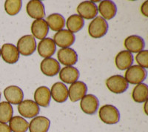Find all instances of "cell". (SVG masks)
<instances>
[{
  "mask_svg": "<svg viewBox=\"0 0 148 132\" xmlns=\"http://www.w3.org/2000/svg\"><path fill=\"white\" fill-rule=\"evenodd\" d=\"M108 31V23L101 16H96L88 26V34L92 38L99 39L106 35Z\"/></svg>",
  "mask_w": 148,
  "mask_h": 132,
  "instance_id": "cell-1",
  "label": "cell"
},
{
  "mask_svg": "<svg viewBox=\"0 0 148 132\" xmlns=\"http://www.w3.org/2000/svg\"><path fill=\"white\" fill-rule=\"evenodd\" d=\"M99 118L104 123L114 125L120 120V113L113 105H104L99 111Z\"/></svg>",
  "mask_w": 148,
  "mask_h": 132,
  "instance_id": "cell-2",
  "label": "cell"
},
{
  "mask_svg": "<svg viewBox=\"0 0 148 132\" xmlns=\"http://www.w3.org/2000/svg\"><path fill=\"white\" fill-rule=\"evenodd\" d=\"M147 71L139 65H132L127 69L125 74V78L128 84L138 85L145 81L147 77Z\"/></svg>",
  "mask_w": 148,
  "mask_h": 132,
  "instance_id": "cell-3",
  "label": "cell"
},
{
  "mask_svg": "<svg viewBox=\"0 0 148 132\" xmlns=\"http://www.w3.org/2000/svg\"><path fill=\"white\" fill-rule=\"evenodd\" d=\"M17 50L19 54L23 56H30L36 49V43L32 35H25L17 42Z\"/></svg>",
  "mask_w": 148,
  "mask_h": 132,
  "instance_id": "cell-4",
  "label": "cell"
},
{
  "mask_svg": "<svg viewBox=\"0 0 148 132\" xmlns=\"http://www.w3.org/2000/svg\"><path fill=\"white\" fill-rule=\"evenodd\" d=\"M106 85L110 91L119 94L126 91L129 84L121 75H113L106 80Z\"/></svg>",
  "mask_w": 148,
  "mask_h": 132,
  "instance_id": "cell-5",
  "label": "cell"
},
{
  "mask_svg": "<svg viewBox=\"0 0 148 132\" xmlns=\"http://www.w3.org/2000/svg\"><path fill=\"white\" fill-rule=\"evenodd\" d=\"M18 111L23 117L34 118L39 113L40 109L34 101L31 100H25L18 104Z\"/></svg>",
  "mask_w": 148,
  "mask_h": 132,
  "instance_id": "cell-6",
  "label": "cell"
},
{
  "mask_svg": "<svg viewBox=\"0 0 148 132\" xmlns=\"http://www.w3.org/2000/svg\"><path fill=\"white\" fill-rule=\"evenodd\" d=\"M76 39V36L74 34L71 33L68 30L62 29L61 31H57L53 36V39L56 45L59 46L62 48L69 47L73 45Z\"/></svg>",
  "mask_w": 148,
  "mask_h": 132,
  "instance_id": "cell-7",
  "label": "cell"
},
{
  "mask_svg": "<svg viewBox=\"0 0 148 132\" xmlns=\"http://www.w3.org/2000/svg\"><path fill=\"white\" fill-rule=\"evenodd\" d=\"M77 13L83 19H93L98 14V7L91 1H84L77 6Z\"/></svg>",
  "mask_w": 148,
  "mask_h": 132,
  "instance_id": "cell-8",
  "label": "cell"
},
{
  "mask_svg": "<svg viewBox=\"0 0 148 132\" xmlns=\"http://www.w3.org/2000/svg\"><path fill=\"white\" fill-rule=\"evenodd\" d=\"M99 105V101L93 94H86L81 99L80 102L82 111L88 115L94 114L98 110Z\"/></svg>",
  "mask_w": 148,
  "mask_h": 132,
  "instance_id": "cell-9",
  "label": "cell"
},
{
  "mask_svg": "<svg viewBox=\"0 0 148 132\" xmlns=\"http://www.w3.org/2000/svg\"><path fill=\"white\" fill-rule=\"evenodd\" d=\"M58 60L64 66H72L78 61V54L71 47L61 48L57 52Z\"/></svg>",
  "mask_w": 148,
  "mask_h": 132,
  "instance_id": "cell-10",
  "label": "cell"
},
{
  "mask_svg": "<svg viewBox=\"0 0 148 132\" xmlns=\"http://www.w3.org/2000/svg\"><path fill=\"white\" fill-rule=\"evenodd\" d=\"M88 91V87L84 82L82 81H76L71 84L68 89V97L71 102H75L81 100Z\"/></svg>",
  "mask_w": 148,
  "mask_h": 132,
  "instance_id": "cell-11",
  "label": "cell"
},
{
  "mask_svg": "<svg viewBox=\"0 0 148 132\" xmlns=\"http://www.w3.org/2000/svg\"><path fill=\"white\" fill-rule=\"evenodd\" d=\"M4 96L8 102L11 105H18L23 101L24 93L16 85H10L4 90Z\"/></svg>",
  "mask_w": 148,
  "mask_h": 132,
  "instance_id": "cell-12",
  "label": "cell"
},
{
  "mask_svg": "<svg viewBox=\"0 0 148 132\" xmlns=\"http://www.w3.org/2000/svg\"><path fill=\"white\" fill-rule=\"evenodd\" d=\"M1 56L5 63L8 64H14L19 59V53L16 46L10 43H6L1 48Z\"/></svg>",
  "mask_w": 148,
  "mask_h": 132,
  "instance_id": "cell-13",
  "label": "cell"
},
{
  "mask_svg": "<svg viewBox=\"0 0 148 132\" xmlns=\"http://www.w3.org/2000/svg\"><path fill=\"white\" fill-rule=\"evenodd\" d=\"M60 64L52 57L45 58L40 64V69L43 74L47 76H56L60 71Z\"/></svg>",
  "mask_w": 148,
  "mask_h": 132,
  "instance_id": "cell-14",
  "label": "cell"
},
{
  "mask_svg": "<svg viewBox=\"0 0 148 132\" xmlns=\"http://www.w3.org/2000/svg\"><path fill=\"white\" fill-rule=\"evenodd\" d=\"M26 11L28 16L33 19H43L45 16L44 5L39 0L29 1L26 6Z\"/></svg>",
  "mask_w": 148,
  "mask_h": 132,
  "instance_id": "cell-15",
  "label": "cell"
},
{
  "mask_svg": "<svg viewBox=\"0 0 148 132\" xmlns=\"http://www.w3.org/2000/svg\"><path fill=\"white\" fill-rule=\"evenodd\" d=\"M124 45L130 53L138 54L140 51H143L145 47V40L139 36L131 35L125 39Z\"/></svg>",
  "mask_w": 148,
  "mask_h": 132,
  "instance_id": "cell-16",
  "label": "cell"
},
{
  "mask_svg": "<svg viewBox=\"0 0 148 132\" xmlns=\"http://www.w3.org/2000/svg\"><path fill=\"white\" fill-rule=\"evenodd\" d=\"M50 91L51 97L58 103H63L68 98V89L63 82L54 83Z\"/></svg>",
  "mask_w": 148,
  "mask_h": 132,
  "instance_id": "cell-17",
  "label": "cell"
},
{
  "mask_svg": "<svg viewBox=\"0 0 148 132\" xmlns=\"http://www.w3.org/2000/svg\"><path fill=\"white\" fill-rule=\"evenodd\" d=\"M56 50V45L51 38L46 37L42 39L37 46V51L39 54L45 59L50 58L53 56L55 54Z\"/></svg>",
  "mask_w": 148,
  "mask_h": 132,
  "instance_id": "cell-18",
  "label": "cell"
},
{
  "mask_svg": "<svg viewBox=\"0 0 148 132\" xmlns=\"http://www.w3.org/2000/svg\"><path fill=\"white\" fill-rule=\"evenodd\" d=\"M51 121L47 117L36 116L32 119L28 125L30 132H47L50 129Z\"/></svg>",
  "mask_w": 148,
  "mask_h": 132,
  "instance_id": "cell-19",
  "label": "cell"
},
{
  "mask_svg": "<svg viewBox=\"0 0 148 132\" xmlns=\"http://www.w3.org/2000/svg\"><path fill=\"white\" fill-rule=\"evenodd\" d=\"M98 11L101 14V16L105 20H110L116 16L117 12L116 5L113 1L104 0L100 2L98 7Z\"/></svg>",
  "mask_w": 148,
  "mask_h": 132,
  "instance_id": "cell-20",
  "label": "cell"
},
{
  "mask_svg": "<svg viewBox=\"0 0 148 132\" xmlns=\"http://www.w3.org/2000/svg\"><path fill=\"white\" fill-rule=\"evenodd\" d=\"M79 76V70L73 66H65L59 71V78L64 84H72L78 81Z\"/></svg>",
  "mask_w": 148,
  "mask_h": 132,
  "instance_id": "cell-21",
  "label": "cell"
},
{
  "mask_svg": "<svg viewBox=\"0 0 148 132\" xmlns=\"http://www.w3.org/2000/svg\"><path fill=\"white\" fill-rule=\"evenodd\" d=\"M49 32V27L44 19H36L31 25V33L34 38L43 39L46 38Z\"/></svg>",
  "mask_w": 148,
  "mask_h": 132,
  "instance_id": "cell-22",
  "label": "cell"
},
{
  "mask_svg": "<svg viewBox=\"0 0 148 132\" xmlns=\"http://www.w3.org/2000/svg\"><path fill=\"white\" fill-rule=\"evenodd\" d=\"M34 102L39 106L47 107L51 99V91L47 87L40 86L34 92Z\"/></svg>",
  "mask_w": 148,
  "mask_h": 132,
  "instance_id": "cell-23",
  "label": "cell"
},
{
  "mask_svg": "<svg viewBox=\"0 0 148 132\" xmlns=\"http://www.w3.org/2000/svg\"><path fill=\"white\" fill-rule=\"evenodd\" d=\"M133 63V56L131 53L127 51H121L115 58V63L117 68L125 71L132 66Z\"/></svg>",
  "mask_w": 148,
  "mask_h": 132,
  "instance_id": "cell-24",
  "label": "cell"
},
{
  "mask_svg": "<svg viewBox=\"0 0 148 132\" xmlns=\"http://www.w3.org/2000/svg\"><path fill=\"white\" fill-rule=\"evenodd\" d=\"M49 28L53 31H59L65 26V19L62 14H52L46 19Z\"/></svg>",
  "mask_w": 148,
  "mask_h": 132,
  "instance_id": "cell-25",
  "label": "cell"
},
{
  "mask_svg": "<svg viewBox=\"0 0 148 132\" xmlns=\"http://www.w3.org/2000/svg\"><path fill=\"white\" fill-rule=\"evenodd\" d=\"M148 87L145 83L138 84L132 91V98L137 103H142L147 100Z\"/></svg>",
  "mask_w": 148,
  "mask_h": 132,
  "instance_id": "cell-26",
  "label": "cell"
},
{
  "mask_svg": "<svg viewBox=\"0 0 148 132\" xmlns=\"http://www.w3.org/2000/svg\"><path fill=\"white\" fill-rule=\"evenodd\" d=\"M28 125V122L20 116L13 117L9 121V127L12 132H27Z\"/></svg>",
  "mask_w": 148,
  "mask_h": 132,
  "instance_id": "cell-27",
  "label": "cell"
},
{
  "mask_svg": "<svg viewBox=\"0 0 148 132\" xmlns=\"http://www.w3.org/2000/svg\"><path fill=\"white\" fill-rule=\"evenodd\" d=\"M84 19L77 14H73L70 16L66 21V26L67 28V30L73 34L81 31L84 27Z\"/></svg>",
  "mask_w": 148,
  "mask_h": 132,
  "instance_id": "cell-28",
  "label": "cell"
},
{
  "mask_svg": "<svg viewBox=\"0 0 148 132\" xmlns=\"http://www.w3.org/2000/svg\"><path fill=\"white\" fill-rule=\"evenodd\" d=\"M13 107L8 102H0V123L7 124L13 117Z\"/></svg>",
  "mask_w": 148,
  "mask_h": 132,
  "instance_id": "cell-29",
  "label": "cell"
},
{
  "mask_svg": "<svg viewBox=\"0 0 148 132\" xmlns=\"http://www.w3.org/2000/svg\"><path fill=\"white\" fill-rule=\"evenodd\" d=\"M22 6L21 0H7L5 2V10L8 15L15 16L20 11Z\"/></svg>",
  "mask_w": 148,
  "mask_h": 132,
  "instance_id": "cell-30",
  "label": "cell"
},
{
  "mask_svg": "<svg viewBox=\"0 0 148 132\" xmlns=\"http://www.w3.org/2000/svg\"><path fill=\"white\" fill-rule=\"evenodd\" d=\"M136 61L138 63V65L141 66L146 69L148 68V51L143 50L140 51L136 56Z\"/></svg>",
  "mask_w": 148,
  "mask_h": 132,
  "instance_id": "cell-31",
  "label": "cell"
},
{
  "mask_svg": "<svg viewBox=\"0 0 148 132\" xmlns=\"http://www.w3.org/2000/svg\"><path fill=\"white\" fill-rule=\"evenodd\" d=\"M141 12L145 16H148V1H145L141 7Z\"/></svg>",
  "mask_w": 148,
  "mask_h": 132,
  "instance_id": "cell-32",
  "label": "cell"
},
{
  "mask_svg": "<svg viewBox=\"0 0 148 132\" xmlns=\"http://www.w3.org/2000/svg\"><path fill=\"white\" fill-rule=\"evenodd\" d=\"M0 132H12L9 125L5 123H0Z\"/></svg>",
  "mask_w": 148,
  "mask_h": 132,
  "instance_id": "cell-33",
  "label": "cell"
},
{
  "mask_svg": "<svg viewBox=\"0 0 148 132\" xmlns=\"http://www.w3.org/2000/svg\"><path fill=\"white\" fill-rule=\"evenodd\" d=\"M147 103H148V101L147 100V101L145 102V106H144V111H145V114L146 115H148V111H147Z\"/></svg>",
  "mask_w": 148,
  "mask_h": 132,
  "instance_id": "cell-34",
  "label": "cell"
},
{
  "mask_svg": "<svg viewBox=\"0 0 148 132\" xmlns=\"http://www.w3.org/2000/svg\"><path fill=\"white\" fill-rule=\"evenodd\" d=\"M0 56H1V49H0Z\"/></svg>",
  "mask_w": 148,
  "mask_h": 132,
  "instance_id": "cell-35",
  "label": "cell"
},
{
  "mask_svg": "<svg viewBox=\"0 0 148 132\" xmlns=\"http://www.w3.org/2000/svg\"><path fill=\"white\" fill-rule=\"evenodd\" d=\"M0 99H1V93H0Z\"/></svg>",
  "mask_w": 148,
  "mask_h": 132,
  "instance_id": "cell-36",
  "label": "cell"
}]
</instances>
